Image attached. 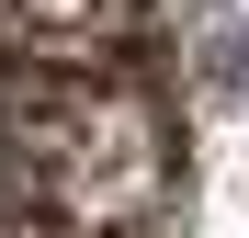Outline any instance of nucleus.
Segmentation results:
<instances>
[{"label":"nucleus","mask_w":249,"mask_h":238,"mask_svg":"<svg viewBox=\"0 0 249 238\" xmlns=\"http://www.w3.org/2000/svg\"><path fill=\"white\" fill-rule=\"evenodd\" d=\"M0 113H12V147H23L34 204H57L79 227H124V238H159L170 227V204H181L170 102H159L124 57H102V68H23L12 57Z\"/></svg>","instance_id":"f257e3e1"},{"label":"nucleus","mask_w":249,"mask_h":238,"mask_svg":"<svg viewBox=\"0 0 249 238\" xmlns=\"http://www.w3.org/2000/svg\"><path fill=\"white\" fill-rule=\"evenodd\" d=\"M147 0H0V57L23 68H102L136 46Z\"/></svg>","instance_id":"f03ea898"},{"label":"nucleus","mask_w":249,"mask_h":238,"mask_svg":"<svg viewBox=\"0 0 249 238\" xmlns=\"http://www.w3.org/2000/svg\"><path fill=\"white\" fill-rule=\"evenodd\" d=\"M181 12H193V68H204V102L249 91V23H238V0H181Z\"/></svg>","instance_id":"7ed1b4c3"},{"label":"nucleus","mask_w":249,"mask_h":238,"mask_svg":"<svg viewBox=\"0 0 249 238\" xmlns=\"http://www.w3.org/2000/svg\"><path fill=\"white\" fill-rule=\"evenodd\" d=\"M0 238H124V227H79L57 204H34V216H0Z\"/></svg>","instance_id":"20e7f679"}]
</instances>
